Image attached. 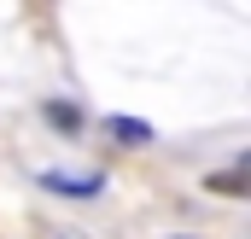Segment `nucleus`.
Segmentation results:
<instances>
[{
  "mask_svg": "<svg viewBox=\"0 0 251 239\" xmlns=\"http://www.w3.org/2000/svg\"><path fill=\"white\" fill-rule=\"evenodd\" d=\"M47 181V192H59V198H94L105 181L100 175H64V169H53V175H41Z\"/></svg>",
  "mask_w": 251,
  "mask_h": 239,
  "instance_id": "1",
  "label": "nucleus"
},
{
  "mask_svg": "<svg viewBox=\"0 0 251 239\" xmlns=\"http://www.w3.org/2000/svg\"><path fill=\"white\" fill-rule=\"evenodd\" d=\"M105 128H111L123 146H146V140H152V128H146V122H134V117H111Z\"/></svg>",
  "mask_w": 251,
  "mask_h": 239,
  "instance_id": "2",
  "label": "nucleus"
},
{
  "mask_svg": "<svg viewBox=\"0 0 251 239\" xmlns=\"http://www.w3.org/2000/svg\"><path fill=\"white\" fill-rule=\"evenodd\" d=\"M204 187H210V192H222V198H246V175H240V169H234V175H210Z\"/></svg>",
  "mask_w": 251,
  "mask_h": 239,
  "instance_id": "3",
  "label": "nucleus"
},
{
  "mask_svg": "<svg viewBox=\"0 0 251 239\" xmlns=\"http://www.w3.org/2000/svg\"><path fill=\"white\" fill-rule=\"evenodd\" d=\"M47 122L70 134V128H82V111H76V105H59V99H53V105H47Z\"/></svg>",
  "mask_w": 251,
  "mask_h": 239,
  "instance_id": "4",
  "label": "nucleus"
},
{
  "mask_svg": "<svg viewBox=\"0 0 251 239\" xmlns=\"http://www.w3.org/2000/svg\"><path fill=\"white\" fill-rule=\"evenodd\" d=\"M59 239H88V234H82V228H64V234H59Z\"/></svg>",
  "mask_w": 251,
  "mask_h": 239,
  "instance_id": "5",
  "label": "nucleus"
},
{
  "mask_svg": "<svg viewBox=\"0 0 251 239\" xmlns=\"http://www.w3.org/2000/svg\"><path fill=\"white\" fill-rule=\"evenodd\" d=\"M181 239H187V234H181Z\"/></svg>",
  "mask_w": 251,
  "mask_h": 239,
  "instance_id": "6",
  "label": "nucleus"
}]
</instances>
